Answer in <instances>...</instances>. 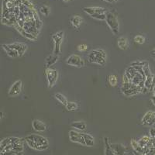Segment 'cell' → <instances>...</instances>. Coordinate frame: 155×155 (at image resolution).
I'll list each match as a JSON object with an SVG mask.
<instances>
[{"label": "cell", "instance_id": "obj_1", "mask_svg": "<svg viewBox=\"0 0 155 155\" xmlns=\"http://www.w3.org/2000/svg\"><path fill=\"white\" fill-rule=\"evenodd\" d=\"M25 142L29 147L33 150L43 151L49 148V141L48 138L39 134H30L25 137Z\"/></svg>", "mask_w": 155, "mask_h": 155}, {"label": "cell", "instance_id": "obj_2", "mask_svg": "<svg viewBox=\"0 0 155 155\" xmlns=\"http://www.w3.org/2000/svg\"><path fill=\"white\" fill-rule=\"evenodd\" d=\"M121 90L123 94L127 97L134 96L142 92H145L144 90L147 91L145 88L134 85V83L130 81L125 74L123 75V85H122Z\"/></svg>", "mask_w": 155, "mask_h": 155}, {"label": "cell", "instance_id": "obj_3", "mask_svg": "<svg viewBox=\"0 0 155 155\" xmlns=\"http://www.w3.org/2000/svg\"><path fill=\"white\" fill-rule=\"evenodd\" d=\"M25 139L23 138L12 137H10V143L7 147H5L3 150H0L1 154L5 153H10V154H19V153H23V143Z\"/></svg>", "mask_w": 155, "mask_h": 155}, {"label": "cell", "instance_id": "obj_4", "mask_svg": "<svg viewBox=\"0 0 155 155\" xmlns=\"http://www.w3.org/2000/svg\"><path fill=\"white\" fill-rule=\"evenodd\" d=\"M87 59L89 63H93L104 66L106 63V53L102 49L93 50L88 53Z\"/></svg>", "mask_w": 155, "mask_h": 155}, {"label": "cell", "instance_id": "obj_5", "mask_svg": "<svg viewBox=\"0 0 155 155\" xmlns=\"http://www.w3.org/2000/svg\"><path fill=\"white\" fill-rule=\"evenodd\" d=\"M106 22L114 35H117L120 33V23L115 12H107Z\"/></svg>", "mask_w": 155, "mask_h": 155}, {"label": "cell", "instance_id": "obj_6", "mask_svg": "<svg viewBox=\"0 0 155 155\" xmlns=\"http://www.w3.org/2000/svg\"><path fill=\"white\" fill-rule=\"evenodd\" d=\"M64 31H58L55 33L54 34L52 35V41L54 42V50H53V54L56 55H60L61 54V46L63 42L64 39Z\"/></svg>", "mask_w": 155, "mask_h": 155}, {"label": "cell", "instance_id": "obj_7", "mask_svg": "<svg viewBox=\"0 0 155 155\" xmlns=\"http://www.w3.org/2000/svg\"><path fill=\"white\" fill-rule=\"evenodd\" d=\"M45 75H46L48 87L49 88H52L55 85L58 79V71L54 68H48L45 71Z\"/></svg>", "mask_w": 155, "mask_h": 155}, {"label": "cell", "instance_id": "obj_8", "mask_svg": "<svg viewBox=\"0 0 155 155\" xmlns=\"http://www.w3.org/2000/svg\"><path fill=\"white\" fill-rule=\"evenodd\" d=\"M143 70L144 71L145 79L144 82V88L147 90L148 92H151V86H152V79H153V74L150 71V67H149V64L147 63L145 65L143 66Z\"/></svg>", "mask_w": 155, "mask_h": 155}, {"label": "cell", "instance_id": "obj_9", "mask_svg": "<svg viewBox=\"0 0 155 155\" xmlns=\"http://www.w3.org/2000/svg\"><path fill=\"white\" fill-rule=\"evenodd\" d=\"M66 64L70 66L81 68L85 65V61L79 55L71 54L66 59Z\"/></svg>", "mask_w": 155, "mask_h": 155}, {"label": "cell", "instance_id": "obj_10", "mask_svg": "<svg viewBox=\"0 0 155 155\" xmlns=\"http://www.w3.org/2000/svg\"><path fill=\"white\" fill-rule=\"evenodd\" d=\"M69 139L73 143L85 146V142L83 137V133H79L76 130L69 131Z\"/></svg>", "mask_w": 155, "mask_h": 155}, {"label": "cell", "instance_id": "obj_11", "mask_svg": "<svg viewBox=\"0 0 155 155\" xmlns=\"http://www.w3.org/2000/svg\"><path fill=\"white\" fill-rule=\"evenodd\" d=\"M22 88H23V82L21 80H18L15 81L10 87L9 90V96L15 97L19 95L22 92Z\"/></svg>", "mask_w": 155, "mask_h": 155}, {"label": "cell", "instance_id": "obj_12", "mask_svg": "<svg viewBox=\"0 0 155 155\" xmlns=\"http://www.w3.org/2000/svg\"><path fill=\"white\" fill-rule=\"evenodd\" d=\"M142 124L147 127H152L155 124L154 112L148 111L144 114L142 118Z\"/></svg>", "mask_w": 155, "mask_h": 155}, {"label": "cell", "instance_id": "obj_13", "mask_svg": "<svg viewBox=\"0 0 155 155\" xmlns=\"http://www.w3.org/2000/svg\"><path fill=\"white\" fill-rule=\"evenodd\" d=\"M83 11L86 14L92 16L95 13H100V14H106L107 13V9L103 7H99V6H89V7H84Z\"/></svg>", "mask_w": 155, "mask_h": 155}, {"label": "cell", "instance_id": "obj_14", "mask_svg": "<svg viewBox=\"0 0 155 155\" xmlns=\"http://www.w3.org/2000/svg\"><path fill=\"white\" fill-rule=\"evenodd\" d=\"M7 46L9 47L10 48H12V49L16 50L19 54V58L23 56V55L26 53V51H27V48H28L27 44L19 42H15L12 43V44H7Z\"/></svg>", "mask_w": 155, "mask_h": 155}, {"label": "cell", "instance_id": "obj_15", "mask_svg": "<svg viewBox=\"0 0 155 155\" xmlns=\"http://www.w3.org/2000/svg\"><path fill=\"white\" fill-rule=\"evenodd\" d=\"M32 127H33L34 130L37 131V132H44L47 130L46 124H44V122L41 121V120H37V119L33 120V122H32Z\"/></svg>", "mask_w": 155, "mask_h": 155}, {"label": "cell", "instance_id": "obj_16", "mask_svg": "<svg viewBox=\"0 0 155 155\" xmlns=\"http://www.w3.org/2000/svg\"><path fill=\"white\" fill-rule=\"evenodd\" d=\"M14 27H16V29L17 30V31L19 32V34H21V35H23L24 37H26L27 39H28V40H30V41H35L36 38H37L36 36H34V34H30L29 32L26 31V30H25L23 27H20L18 23H16Z\"/></svg>", "mask_w": 155, "mask_h": 155}, {"label": "cell", "instance_id": "obj_17", "mask_svg": "<svg viewBox=\"0 0 155 155\" xmlns=\"http://www.w3.org/2000/svg\"><path fill=\"white\" fill-rule=\"evenodd\" d=\"M59 58H60V55H56L54 54L47 57L46 59H45V66H46V68H51L54 64H56L58 62V61L59 60Z\"/></svg>", "mask_w": 155, "mask_h": 155}, {"label": "cell", "instance_id": "obj_18", "mask_svg": "<svg viewBox=\"0 0 155 155\" xmlns=\"http://www.w3.org/2000/svg\"><path fill=\"white\" fill-rule=\"evenodd\" d=\"M70 23L75 29H79L81 23H83V19L80 16H73L70 18Z\"/></svg>", "mask_w": 155, "mask_h": 155}, {"label": "cell", "instance_id": "obj_19", "mask_svg": "<svg viewBox=\"0 0 155 155\" xmlns=\"http://www.w3.org/2000/svg\"><path fill=\"white\" fill-rule=\"evenodd\" d=\"M112 147L114 150L115 154H124L127 152V148L121 143H112Z\"/></svg>", "mask_w": 155, "mask_h": 155}, {"label": "cell", "instance_id": "obj_20", "mask_svg": "<svg viewBox=\"0 0 155 155\" xmlns=\"http://www.w3.org/2000/svg\"><path fill=\"white\" fill-rule=\"evenodd\" d=\"M2 48H3L4 51L6 52V54H7V55L9 57H10V58H19V54L16 50L10 48L9 47L7 46V44H2Z\"/></svg>", "mask_w": 155, "mask_h": 155}, {"label": "cell", "instance_id": "obj_21", "mask_svg": "<svg viewBox=\"0 0 155 155\" xmlns=\"http://www.w3.org/2000/svg\"><path fill=\"white\" fill-rule=\"evenodd\" d=\"M71 128L74 129V130L78 131H84L87 128L86 124L84 121L73 122L72 124H71Z\"/></svg>", "mask_w": 155, "mask_h": 155}, {"label": "cell", "instance_id": "obj_22", "mask_svg": "<svg viewBox=\"0 0 155 155\" xmlns=\"http://www.w3.org/2000/svg\"><path fill=\"white\" fill-rule=\"evenodd\" d=\"M104 140V143H105V154L106 155H112L115 154L114 150H113V147H112L110 143V140H109V137H104L103 138Z\"/></svg>", "mask_w": 155, "mask_h": 155}, {"label": "cell", "instance_id": "obj_23", "mask_svg": "<svg viewBox=\"0 0 155 155\" xmlns=\"http://www.w3.org/2000/svg\"><path fill=\"white\" fill-rule=\"evenodd\" d=\"M117 45L118 48L121 50H127L129 47V42L128 40L126 37H120L117 40Z\"/></svg>", "mask_w": 155, "mask_h": 155}, {"label": "cell", "instance_id": "obj_24", "mask_svg": "<svg viewBox=\"0 0 155 155\" xmlns=\"http://www.w3.org/2000/svg\"><path fill=\"white\" fill-rule=\"evenodd\" d=\"M83 137L85 142V146L87 147H93L95 145V138L93 136L89 134H84L83 133Z\"/></svg>", "mask_w": 155, "mask_h": 155}, {"label": "cell", "instance_id": "obj_25", "mask_svg": "<svg viewBox=\"0 0 155 155\" xmlns=\"http://www.w3.org/2000/svg\"><path fill=\"white\" fill-rule=\"evenodd\" d=\"M151 140V137H148V136H144L143 137L141 138L139 141H138V143H139V146L143 150V148L145 147H148L147 145L149 143V142ZM149 148V147H148Z\"/></svg>", "mask_w": 155, "mask_h": 155}, {"label": "cell", "instance_id": "obj_26", "mask_svg": "<svg viewBox=\"0 0 155 155\" xmlns=\"http://www.w3.org/2000/svg\"><path fill=\"white\" fill-rule=\"evenodd\" d=\"M54 97H55V99H56L58 102H60L61 104H62L63 106H64L67 105L68 102V99H66V97L64 96L63 94L60 93V92H57V93H55Z\"/></svg>", "mask_w": 155, "mask_h": 155}, {"label": "cell", "instance_id": "obj_27", "mask_svg": "<svg viewBox=\"0 0 155 155\" xmlns=\"http://www.w3.org/2000/svg\"><path fill=\"white\" fill-rule=\"evenodd\" d=\"M108 82L110 85V86L115 87L118 84V77L116 74H111L108 78Z\"/></svg>", "mask_w": 155, "mask_h": 155}, {"label": "cell", "instance_id": "obj_28", "mask_svg": "<svg viewBox=\"0 0 155 155\" xmlns=\"http://www.w3.org/2000/svg\"><path fill=\"white\" fill-rule=\"evenodd\" d=\"M65 108L68 111H75L78 108V105L74 102H68L67 105L65 106Z\"/></svg>", "mask_w": 155, "mask_h": 155}, {"label": "cell", "instance_id": "obj_29", "mask_svg": "<svg viewBox=\"0 0 155 155\" xmlns=\"http://www.w3.org/2000/svg\"><path fill=\"white\" fill-rule=\"evenodd\" d=\"M40 12H41V14L44 16H48L51 13V8L48 5H42L41 8H40Z\"/></svg>", "mask_w": 155, "mask_h": 155}, {"label": "cell", "instance_id": "obj_30", "mask_svg": "<svg viewBox=\"0 0 155 155\" xmlns=\"http://www.w3.org/2000/svg\"><path fill=\"white\" fill-rule=\"evenodd\" d=\"M134 42L139 44H143L145 43V37L142 35H137L134 38Z\"/></svg>", "mask_w": 155, "mask_h": 155}, {"label": "cell", "instance_id": "obj_31", "mask_svg": "<svg viewBox=\"0 0 155 155\" xmlns=\"http://www.w3.org/2000/svg\"><path fill=\"white\" fill-rule=\"evenodd\" d=\"M78 51H79V52H85L88 50V45L85 44H79L77 48Z\"/></svg>", "mask_w": 155, "mask_h": 155}, {"label": "cell", "instance_id": "obj_32", "mask_svg": "<svg viewBox=\"0 0 155 155\" xmlns=\"http://www.w3.org/2000/svg\"><path fill=\"white\" fill-rule=\"evenodd\" d=\"M147 63V62L144 61H137L132 62L130 65H133V66H143V65H145Z\"/></svg>", "mask_w": 155, "mask_h": 155}, {"label": "cell", "instance_id": "obj_33", "mask_svg": "<svg viewBox=\"0 0 155 155\" xmlns=\"http://www.w3.org/2000/svg\"><path fill=\"white\" fill-rule=\"evenodd\" d=\"M152 92H153V95H152L151 97V102L155 106V88H153V90L152 91Z\"/></svg>", "mask_w": 155, "mask_h": 155}, {"label": "cell", "instance_id": "obj_34", "mask_svg": "<svg viewBox=\"0 0 155 155\" xmlns=\"http://www.w3.org/2000/svg\"><path fill=\"white\" fill-rule=\"evenodd\" d=\"M155 88V74H153V79H152V86H151V92Z\"/></svg>", "mask_w": 155, "mask_h": 155}, {"label": "cell", "instance_id": "obj_35", "mask_svg": "<svg viewBox=\"0 0 155 155\" xmlns=\"http://www.w3.org/2000/svg\"><path fill=\"white\" fill-rule=\"evenodd\" d=\"M150 56H151L152 58H153V60L155 61V48L150 51Z\"/></svg>", "mask_w": 155, "mask_h": 155}, {"label": "cell", "instance_id": "obj_36", "mask_svg": "<svg viewBox=\"0 0 155 155\" xmlns=\"http://www.w3.org/2000/svg\"><path fill=\"white\" fill-rule=\"evenodd\" d=\"M102 1H104V2H109V3H114V2H118V0H102Z\"/></svg>", "mask_w": 155, "mask_h": 155}, {"label": "cell", "instance_id": "obj_37", "mask_svg": "<svg viewBox=\"0 0 155 155\" xmlns=\"http://www.w3.org/2000/svg\"><path fill=\"white\" fill-rule=\"evenodd\" d=\"M3 117H4V113L3 112H2V113H1V120H3Z\"/></svg>", "mask_w": 155, "mask_h": 155}, {"label": "cell", "instance_id": "obj_38", "mask_svg": "<svg viewBox=\"0 0 155 155\" xmlns=\"http://www.w3.org/2000/svg\"><path fill=\"white\" fill-rule=\"evenodd\" d=\"M64 2H68V1H71V0H63Z\"/></svg>", "mask_w": 155, "mask_h": 155}, {"label": "cell", "instance_id": "obj_39", "mask_svg": "<svg viewBox=\"0 0 155 155\" xmlns=\"http://www.w3.org/2000/svg\"><path fill=\"white\" fill-rule=\"evenodd\" d=\"M154 117H155V112H154Z\"/></svg>", "mask_w": 155, "mask_h": 155}]
</instances>
